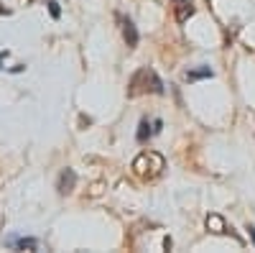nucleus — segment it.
Returning <instances> with one entry per match:
<instances>
[{"mask_svg":"<svg viewBox=\"0 0 255 253\" xmlns=\"http://www.w3.org/2000/svg\"><path fill=\"white\" fill-rule=\"evenodd\" d=\"M130 82H143V87H138L135 95H140V92H156V95H163V92H166V90H163V82L158 79V74H156L153 69H148V67H143Z\"/></svg>","mask_w":255,"mask_h":253,"instance_id":"obj_1","label":"nucleus"},{"mask_svg":"<svg viewBox=\"0 0 255 253\" xmlns=\"http://www.w3.org/2000/svg\"><path fill=\"white\" fill-rule=\"evenodd\" d=\"M74 184H77V174L72 172V169H64V172L59 174V179H56L59 195H69L72 189H74Z\"/></svg>","mask_w":255,"mask_h":253,"instance_id":"obj_2","label":"nucleus"},{"mask_svg":"<svg viewBox=\"0 0 255 253\" xmlns=\"http://www.w3.org/2000/svg\"><path fill=\"white\" fill-rule=\"evenodd\" d=\"M174 13L179 23H186V20L194 15V3L191 0H174Z\"/></svg>","mask_w":255,"mask_h":253,"instance_id":"obj_3","label":"nucleus"},{"mask_svg":"<svg viewBox=\"0 0 255 253\" xmlns=\"http://www.w3.org/2000/svg\"><path fill=\"white\" fill-rule=\"evenodd\" d=\"M5 246L18 248V251H36V248H38V241H36V238H18V236H10V238L5 241Z\"/></svg>","mask_w":255,"mask_h":253,"instance_id":"obj_4","label":"nucleus"},{"mask_svg":"<svg viewBox=\"0 0 255 253\" xmlns=\"http://www.w3.org/2000/svg\"><path fill=\"white\" fill-rule=\"evenodd\" d=\"M123 36L128 41V46H138V28L130 18H123Z\"/></svg>","mask_w":255,"mask_h":253,"instance_id":"obj_5","label":"nucleus"},{"mask_svg":"<svg viewBox=\"0 0 255 253\" xmlns=\"http://www.w3.org/2000/svg\"><path fill=\"white\" fill-rule=\"evenodd\" d=\"M207 228L212 230V233H220V236H227L230 230H232V228L225 225V220H222L220 215H209V218H207Z\"/></svg>","mask_w":255,"mask_h":253,"instance_id":"obj_6","label":"nucleus"},{"mask_svg":"<svg viewBox=\"0 0 255 253\" xmlns=\"http://www.w3.org/2000/svg\"><path fill=\"white\" fill-rule=\"evenodd\" d=\"M153 133H156V131H151V123H148V120L143 118V120H140V125H138V136H135V138H138V143H145V138H151Z\"/></svg>","mask_w":255,"mask_h":253,"instance_id":"obj_7","label":"nucleus"},{"mask_svg":"<svg viewBox=\"0 0 255 253\" xmlns=\"http://www.w3.org/2000/svg\"><path fill=\"white\" fill-rule=\"evenodd\" d=\"M207 77H212V69H209V67H199V69H191V72H186V79H189V82L207 79Z\"/></svg>","mask_w":255,"mask_h":253,"instance_id":"obj_8","label":"nucleus"},{"mask_svg":"<svg viewBox=\"0 0 255 253\" xmlns=\"http://www.w3.org/2000/svg\"><path fill=\"white\" fill-rule=\"evenodd\" d=\"M49 13H51V18H59V15H61V10H59V3H56V0H51V3H49Z\"/></svg>","mask_w":255,"mask_h":253,"instance_id":"obj_9","label":"nucleus"},{"mask_svg":"<svg viewBox=\"0 0 255 253\" xmlns=\"http://www.w3.org/2000/svg\"><path fill=\"white\" fill-rule=\"evenodd\" d=\"M248 230H250V241H253V246H255V228H253V225H250V228H248Z\"/></svg>","mask_w":255,"mask_h":253,"instance_id":"obj_10","label":"nucleus"},{"mask_svg":"<svg viewBox=\"0 0 255 253\" xmlns=\"http://www.w3.org/2000/svg\"><path fill=\"white\" fill-rule=\"evenodd\" d=\"M8 56V51H0V64H3V59Z\"/></svg>","mask_w":255,"mask_h":253,"instance_id":"obj_11","label":"nucleus"},{"mask_svg":"<svg viewBox=\"0 0 255 253\" xmlns=\"http://www.w3.org/2000/svg\"><path fill=\"white\" fill-rule=\"evenodd\" d=\"M0 13H5V15H8L10 10H8V8H3V5H0Z\"/></svg>","mask_w":255,"mask_h":253,"instance_id":"obj_12","label":"nucleus"},{"mask_svg":"<svg viewBox=\"0 0 255 253\" xmlns=\"http://www.w3.org/2000/svg\"><path fill=\"white\" fill-rule=\"evenodd\" d=\"M28 3H33V0H28Z\"/></svg>","mask_w":255,"mask_h":253,"instance_id":"obj_13","label":"nucleus"}]
</instances>
